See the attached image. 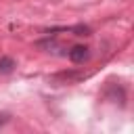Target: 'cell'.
<instances>
[{"label": "cell", "instance_id": "3957f363", "mask_svg": "<svg viewBox=\"0 0 134 134\" xmlns=\"http://www.w3.org/2000/svg\"><path fill=\"white\" fill-rule=\"evenodd\" d=\"M2 124H6V115H0V126Z\"/></svg>", "mask_w": 134, "mask_h": 134}, {"label": "cell", "instance_id": "6da1fadb", "mask_svg": "<svg viewBox=\"0 0 134 134\" xmlns=\"http://www.w3.org/2000/svg\"><path fill=\"white\" fill-rule=\"evenodd\" d=\"M67 54H69V59H71L73 63H77V65H80V63H86V61L90 59V48H88V46L77 44V46H73Z\"/></svg>", "mask_w": 134, "mask_h": 134}, {"label": "cell", "instance_id": "7a4b0ae2", "mask_svg": "<svg viewBox=\"0 0 134 134\" xmlns=\"http://www.w3.org/2000/svg\"><path fill=\"white\" fill-rule=\"evenodd\" d=\"M15 67H17V65H15V61H13L10 57H2V59H0V73H4V75H6V73H13Z\"/></svg>", "mask_w": 134, "mask_h": 134}]
</instances>
